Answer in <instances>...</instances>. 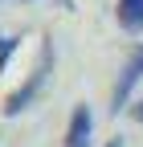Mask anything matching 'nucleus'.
<instances>
[{
    "label": "nucleus",
    "instance_id": "nucleus-2",
    "mask_svg": "<svg viewBox=\"0 0 143 147\" xmlns=\"http://www.w3.org/2000/svg\"><path fill=\"white\" fill-rule=\"evenodd\" d=\"M139 82H143V45H135L127 53V61H123V69H119V82L111 90V115H119V110L131 102V94H135Z\"/></svg>",
    "mask_w": 143,
    "mask_h": 147
},
{
    "label": "nucleus",
    "instance_id": "nucleus-4",
    "mask_svg": "<svg viewBox=\"0 0 143 147\" xmlns=\"http://www.w3.org/2000/svg\"><path fill=\"white\" fill-rule=\"evenodd\" d=\"M115 16H119V25L127 33H143V0H119Z\"/></svg>",
    "mask_w": 143,
    "mask_h": 147
},
{
    "label": "nucleus",
    "instance_id": "nucleus-1",
    "mask_svg": "<svg viewBox=\"0 0 143 147\" xmlns=\"http://www.w3.org/2000/svg\"><path fill=\"white\" fill-rule=\"evenodd\" d=\"M53 61H57V53H53V37H45V41H41V53H37V65H33V69H29V78H25V82L4 98V115H8V119H16L21 110H29L33 102L41 98V90L49 86Z\"/></svg>",
    "mask_w": 143,
    "mask_h": 147
},
{
    "label": "nucleus",
    "instance_id": "nucleus-5",
    "mask_svg": "<svg viewBox=\"0 0 143 147\" xmlns=\"http://www.w3.org/2000/svg\"><path fill=\"white\" fill-rule=\"evenodd\" d=\"M21 49V37H8V33H0V74L8 69V61H12V53Z\"/></svg>",
    "mask_w": 143,
    "mask_h": 147
},
{
    "label": "nucleus",
    "instance_id": "nucleus-3",
    "mask_svg": "<svg viewBox=\"0 0 143 147\" xmlns=\"http://www.w3.org/2000/svg\"><path fill=\"white\" fill-rule=\"evenodd\" d=\"M94 135V115H90V106H74V115H69V127H65V147H94L90 143Z\"/></svg>",
    "mask_w": 143,
    "mask_h": 147
},
{
    "label": "nucleus",
    "instance_id": "nucleus-8",
    "mask_svg": "<svg viewBox=\"0 0 143 147\" xmlns=\"http://www.w3.org/2000/svg\"><path fill=\"white\" fill-rule=\"evenodd\" d=\"M61 4H65V8H74V0H61Z\"/></svg>",
    "mask_w": 143,
    "mask_h": 147
},
{
    "label": "nucleus",
    "instance_id": "nucleus-6",
    "mask_svg": "<svg viewBox=\"0 0 143 147\" xmlns=\"http://www.w3.org/2000/svg\"><path fill=\"white\" fill-rule=\"evenodd\" d=\"M131 115H135V119H139V123H143V98H139V102H135V106H131Z\"/></svg>",
    "mask_w": 143,
    "mask_h": 147
},
{
    "label": "nucleus",
    "instance_id": "nucleus-7",
    "mask_svg": "<svg viewBox=\"0 0 143 147\" xmlns=\"http://www.w3.org/2000/svg\"><path fill=\"white\" fill-rule=\"evenodd\" d=\"M106 147H123V135H115V139H106Z\"/></svg>",
    "mask_w": 143,
    "mask_h": 147
}]
</instances>
